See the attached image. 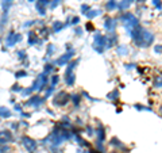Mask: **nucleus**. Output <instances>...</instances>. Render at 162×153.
I'll use <instances>...</instances> for the list:
<instances>
[{
	"label": "nucleus",
	"instance_id": "1",
	"mask_svg": "<svg viewBox=\"0 0 162 153\" xmlns=\"http://www.w3.org/2000/svg\"><path fill=\"white\" fill-rule=\"evenodd\" d=\"M132 38H134V41H135V44L138 46H149L154 39L153 34L146 31L142 27H136L132 31Z\"/></svg>",
	"mask_w": 162,
	"mask_h": 153
},
{
	"label": "nucleus",
	"instance_id": "2",
	"mask_svg": "<svg viewBox=\"0 0 162 153\" xmlns=\"http://www.w3.org/2000/svg\"><path fill=\"white\" fill-rule=\"evenodd\" d=\"M122 20H123V24L127 27L128 30H130V27H136V24H138V19L132 15V14H124L122 16Z\"/></svg>",
	"mask_w": 162,
	"mask_h": 153
},
{
	"label": "nucleus",
	"instance_id": "3",
	"mask_svg": "<svg viewBox=\"0 0 162 153\" xmlns=\"http://www.w3.org/2000/svg\"><path fill=\"white\" fill-rule=\"evenodd\" d=\"M105 38L103 35H100V34H97V35H95V41H93V49L97 50L99 53H103V50H104L105 48Z\"/></svg>",
	"mask_w": 162,
	"mask_h": 153
},
{
	"label": "nucleus",
	"instance_id": "4",
	"mask_svg": "<svg viewBox=\"0 0 162 153\" xmlns=\"http://www.w3.org/2000/svg\"><path fill=\"white\" fill-rule=\"evenodd\" d=\"M69 137V133H66V131H64V130H60V131H54L53 133V135H52V140H53V142L54 144H61L64 140H66Z\"/></svg>",
	"mask_w": 162,
	"mask_h": 153
},
{
	"label": "nucleus",
	"instance_id": "5",
	"mask_svg": "<svg viewBox=\"0 0 162 153\" xmlns=\"http://www.w3.org/2000/svg\"><path fill=\"white\" fill-rule=\"evenodd\" d=\"M45 83H46V77H45V75H41V76L38 77V79H37V81L34 83V86L31 87V88H30L28 91H26V92H24V95L30 94L31 91H37V90L39 91V90H42V87H43Z\"/></svg>",
	"mask_w": 162,
	"mask_h": 153
},
{
	"label": "nucleus",
	"instance_id": "6",
	"mask_svg": "<svg viewBox=\"0 0 162 153\" xmlns=\"http://www.w3.org/2000/svg\"><path fill=\"white\" fill-rule=\"evenodd\" d=\"M69 99H70V96L66 94V92H60V95H57V98H56V102H54V103L62 106V104L68 103V100Z\"/></svg>",
	"mask_w": 162,
	"mask_h": 153
},
{
	"label": "nucleus",
	"instance_id": "7",
	"mask_svg": "<svg viewBox=\"0 0 162 153\" xmlns=\"http://www.w3.org/2000/svg\"><path fill=\"white\" fill-rule=\"evenodd\" d=\"M20 38H22V37L19 35V34L11 33V34L7 37V45H8V46H14L18 42V41H20Z\"/></svg>",
	"mask_w": 162,
	"mask_h": 153
},
{
	"label": "nucleus",
	"instance_id": "8",
	"mask_svg": "<svg viewBox=\"0 0 162 153\" xmlns=\"http://www.w3.org/2000/svg\"><path fill=\"white\" fill-rule=\"evenodd\" d=\"M23 142H24V146L27 148V150L28 152H34L35 149H37V142L35 141H33L31 138H23Z\"/></svg>",
	"mask_w": 162,
	"mask_h": 153
},
{
	"label": "nucleus",
	"instance_id": "9",
	"mask_svg": "<svg viewBox=\"0 0 162 153\" xmlns=\"http://www.w3.org/2000/svg\"><path fill=\"white\" fill-rule=\"evenodd\" d=\"M73 53H75V52H73V50H70V53H66L65 56H62L61 58H58L57 64H58V65H64V64H65L66 61H68V60L72 58V56H73Z\"/></svg>",
	"mask_w": 162,
	"mask_h": 153
},
{
	"label": "nucleus",
	"instance_id": "10",
	"mask_svg": "<svg viewBox=\"0 0 162 153\" xmlns=\"http://www.w3.org/2000/svg\"><path fill=\"white\" fill-rule=\"evenodd\" d=\"M104 27L108 30V31H114V29H115V20L114 19H107L104 23Z\"/></svg>",
	"mask_w": 162,
	"mask_h": 153
},
{
	"label": "nucleus",
	"instance_id": "11",
	"mask_svg": "<svg viewBox=\"0 0 162 153\" xmlns=\"http://www.w3.org/2000/svg\"><path fill=\"white\" fill-rule=\"evenodd\" d=\"M42 102H43L42 98H37V96H35V98H31V100H28L27 104H28V106H33V104H34V106H39Z\"/></svg>",
	"mask_w": 162,
	"mask_h": 153
},
{
	"label": "nucleus",
	"instance_id": "12",
	"mask_svg": "<svg viewBox=\"0 0 162 153\" xmlns=\"http://www.w3.org/2000/svg\"><path fill=\"white\" fill-rule=\"evenodd\" d=\"M11 115V111L8 108H4V107H0V117H9Z\"/></svg>",
	"mask_w": 162,
	"mask_h": 153
},
{
	"label": "nucleus",
	"instance_id": "13",
	"mask_svg": "<svg viewBox=\"0 0 162 153\" xmlns=\"http://www.w3.org/2000/svg\"><path fill=\"white\" fill-rule=\"evenodd\" d=\"M99 14H100V11H89V12H87V15L88 18H93V16H96Z\"/></svg>",
	"mask_w": 162,
	"mask_h": 153
},
{
	"label": "nucleus",
	"instance_id": "14",
	"mask_svg": "<svg viewBox=\"0 0 162 153\" xmlns=\"http://www.w3.org/2000/svg\"><path fill=\"white\" fill-rule=\"evenodd\" d=\"M37 10H38V11H39V14H42V15L45 14V7L42 4H39V3L37 4Z\"/></svg>",
	"mask_w": 162,
	"mask_h": 153
},
{
	"label": "nucleus",
	"instance_id": "15",
	"mask_svg": "<svg viewBox=\"0 0 162 153\" xmlns=\"http://www.w3.org/2000/svg\"><path fill=\"white\" fill-rule=\"evenodd\" d=\"M28 42H30L31 45L35 42V35H34V33H30V35H28Z\"/></svg>",
	"mask_w": 162,
	"mask_h": 153
},
{
	"label": "nucleus",
	"instance_id": "16",
	"mask_svg": "<svg viewBox=\"0 0 162 153\" xmlns=\"http://www.w3.org/2000/svg\"><path fill=\"white\" fill-rule=\"evenodd\" d=\"M115 7H116V3H115L114 0H111L110 3H108V4H107V8H110V10L115 8Z\"/></svg>",
	"mask_w": 162,
	"mask_h": 153
},
{
	"label": "nucleus",
	"instance_id": "17",
	"mask_svg": "<svg viewBox=\"0 0 162 153\" xmlns=\"http://www.w3.org/2000/svg\"><path fill=\"white\" fill-rule=\"evenodd\" d=\"M61 27H62V24H61V23H56V24H54V30H56V31H58V30H60V29H61Z\"/></svg>",
	"mask_w": 162,
	"mask_h": 153
},
{
	"label": "nucleus",
	"instance_id": "18",
	"mask_svg": "<svg viewBox=\"0 0 162 153\" xmlns=\"http://www.w3.org/2000/svg\"><path fill=\"white\" fill-rule=\"evenodd\" d=\"M52 83H53V86H56L58 83V76H53V80H52Z\"/></svg>",
	"mask_w": 162,
	"mask_h": 153
},
{
	"label": "nucleus",
	"instance_id": "19",
	"mask_svg": "<svg viewBox=\"0 0 162 153\" xmlns=\"http://www.w3.org/2000/svg\"><path fill=\"white\" fill-rule=\"evenodd\" d=\"M49 1H50V0H39V4L46 5V4H49Z\"/></svg>",
	"mask_w": 162,
	"mask_h": 153
},
{
	"label": "nucleus",
	"instance_id": "20",
	"mask_svg": "<svg viewBox=\"0 0 162 153\" xmlns=\"http://www.w3.org/2000/svg\"><path fill=\"white\" fill-rule=\"evenodd\" d=\"M87 30H89V31H91V30H93V24L88 23V24H87Z\"/></svg>",
	"mask_w": 162,
	"mask_h": 153
},
{
	"label": "nucleus",
	"instance_id": "21",
	"mask_svg": "<svg viewBox=\"0 0 162 153\" xmlns=\"http://www.w3.org/2000/svg\"><path fill=\"white\" fill-rule=\"evenodd\" d=\"M16 76H18V77H19V76H26V72H23V71H22V72H18Z\"/></svg>",
	"mask_w": 162,
	"mask_h": 153
},
{
	"label": "nucleus",
	"instance_id": "22",
	"mask_svg": "<svg viewBox=\"0 0 162 153\" xmlns=\"http://www.w3.org/2000/svg\"><path fill=\"white\" fill-rule=\"evenodd\" d=\"M154 4L157 5L158 8H161V4H159V0H154Z\"/></svg>",
	"mask_w": 162,
	"mask_h": 153
},
{
	"label": "nucleus",
	"instance_id": "23",
	"mask_svg": "<svg viewBox=\"0 0 162 153\" xmlns=\"http://www.w3.org/2000/svg\"><path fill=\"white\" fill-rule=\"evenodd\" d=\"M58 3H60V0H54V3L52 4V7H53V8H54V7H57Z\"/></svg>",
	"mask_w": 162,
	"mask_h": 153
},
{
	"label": "nucleus",
	"instance_id": "24",
	"mask_svg": "<svg viewBox=\"0 0 162 153\" xmlns=\"http://www.w3.org/2000/svg\"><path fill=\"white\" fill-rule=\"evenodd\" d=\"M119 52H120V53H127V50L123 49V48H120V49H119Z\"/></svg>",
	"mask_w": 162,
	"mask_h": 153
},
{
	"label": "nucleus",
	"instance_id": "25",
	"mask_svg": "<svg viewBox=\"0 0 162 153\" xmlns=\"http://www.w3.org/2000/svg\"><path fill=\"white\" fill-rule=\"evenodd\" d=\"M79 23V18H75L73 19V24H77Z\"/></svg>",
	"mask_w": 162,
	"mask_h": 153
},
{
	"label": "nucleus",
	"instance_id": "26",
	"mask_svg": "<svg viewBox=\"0 0 162 153\" xmlns=\"http://www.w3.org/2000/svg\"><path fill=\"white\" fill-rule=\"evenodd\" d=\"M73 99H75V103H76V104L79 103V98H77V96H73Z\"/></svg>",
	"mask_w": 162,
	"mask_h": 153
},
{
	"label": "nucleus",
	"instance_id": "27",
	"mask_svg": "<svg viewBox=\"0 0 162 153\" xmlns=\"http://www.w3.org/2000/svg\"><path fill=\"white\" fill-rule=\"evenodd\" d=\"M87 10H88V5L84 4V5H83V11H87Z\"/></svg>",
	"mask_w": 162,
	"mask_h": 153
},
{
	"label": "nucleus",
	"instance_id": "28",
	"mask_svg": "<svg viewBox=\"0 0 162 153\" xmlns=\"http://www.w3.org/2000/svg\"><path fill=\"white\" fill-rule=\"evenodd\" d=\"M91 153H99V152H96V150H92V152H91Z\"/></svg>",
	"mask_w": 162,
	"mask_h": 153
},
{
	"label": "nucleus",
	"instance_id": "29",
	"mask_svg": "<svg viewBox=\"0 0 162 153\" xmlns=\"http://www.w3.org/2000/svg\"><path fill=\"white\" fill-rule=\"evenodd\" d=\"M31 1H33V0H31Z\"/></svg>",
	"mask_w": 162,
	"mask_h": 153
}]
</instances>
